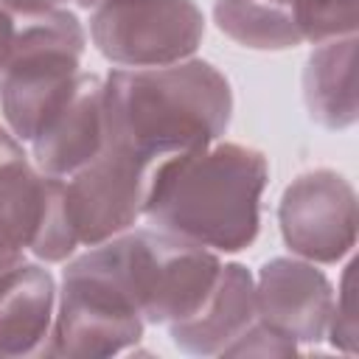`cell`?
<instances>
[{
	"label": "cell",
	"mask_w": 359,
	"mask_h": 359,
	"mask_svg": "<svg viewBox=\"0 0 359 359\" xmlns=\"http://www.w3.org/2000/svg\"><path fill=\"white\" fill-rule=\"evenodd\" d=\"M233 115L230 81L202 59L115 67L104 79L107 146L149 163L216 143Z\"/></svg>",
	"instance_id": "1"
},
{
	"label": "cell",
	"mask_w": 359,
	"mask_h": 359,
	"mask_svg": "<svg viewBox=\"0 0 359 359\" xmlns=\"http://www.w3.org/2000/svg\"><path fill=\"white\" fill-rule=\"evenodd\" d=\"M269 163L241 143H210L154 163L143 216L216 252L247 250L261 227Z\"/></svg>",
	"instance_id": "2"
},
{
	"label": "cell",
	"mask_w": 359,
	"mask_h": 359,
	"mask_svg": "<svg viewBox=\"0 0 359 359\" xmlns=\"http://www.w3.org/2000/svg\"><path fill=\"white\" fill-rule=\"evenodd\" d=\"M90 252L123 286L140 317L151 325H171L191 317L222 272L213 250L160 227L126 230L90 247Z\"/></svg>",
	"instance_id": "3"
},
{
	"label": "cell",
	"mask_w": 359,
	"mask_h": 359,
	"mask_svg": "<svg viewBox=\"0 0 359 359\" xmlns=\"http://www.w3.org/2000/svg\"><path fill=\"white\" fill-rule=\"evenodd\" d=\"M84 48V28L67 8L17 17L14 45L0 73V109L17 140H31L70 95Z\"/></svg>",
	"instance_id": "4"
},
{
	"label": "cell",
	"mask_w": 359,
	"mask_h": 359,
	"mask_svg": "<svg viewBox=\"0 0 359 359\" xmlns=\"http://www.w3.org/2000/svg\"><path fill=\"white\" fill-rule=\"evenodd\" d=\"M146 320L123 286L87 250L65 266L53 328L42 356L98 359L140 342Z\"/></svg>",
	"instance_id": "5"
},
{
	"label": "cell",
	"mask_w": 359,
	"mask_h": 359,
	"mask_svg": "<svg viewBox=\"0 0 359 359\" xmlns=\"http://www.w3.org/2000/svg\"><path fill=\"white\" fill-rule=\"evenodd\" d=\"M205 36L194 0H101L90 14L95 50L118 67H163L188 59Z\"/></svg>",
	"instance_id": "6"
},
{
	"label": "cell",
	"mask_w": 359,
	"mask_h": 359,
	"mask_svg": "<svg viewBox=\"0 0 359 359\" xmlns=\"http://www.w3.org/2000/svg\"><path fill=\"white\" fill-rule=\"evenodd\" d=\"M154 163L104 146L87 165L62 177L65 216L79 247L104 244L143 216Z\"/></svg>",
	"instance_id": "7"
},
{
	"label": "cell",
	"mask_w": 359,
	"mask_h": 359,
	"mask_svg": "<svg viewBox=\"0 0 359 359\" xmlns=\"http://www.w3.org/2000/svg\"><path fill=\"white\" fill-rule=\"evenodd\" d=\"M278 224L283 244L297 258L339 264L356 247V191L331 168L306 171L286 185Z\"/></svg>",
	"instance_id": "8"
},
{
	"label": "cell",
	"mask_w": 359,
	"mask_h": 359,
	"mask_svg": "<svg viewBox=\"0 0 359 359\" xmlns=\"http://www.w3.org/2000/svg\"><path fill=\"white\" fill-rule=\"evenodd\" d=\"M334 286L311 261L272 258L255 278V314L294 342H320L328 328Z\"/></svg>",
	"instance_id": "9"
},
{
	"label": "cell",
	"mask_w": 359,
	"mask_h": 359,
	"mask_svg": "<svg viewBox=\"0 0 359 359\" xmlns=\"http://www.w3.org/2000/svg\"><path fill=\"white\" fill-rule=\"evenodd\" d=\"M104 146V79L81 73L70 95L31 137V157L42 174L67 177L101 154Z\"/></svg>",
	"instance_id": "10"
},
{
	"label": "cell",
	"mask_w": 359,
	"mask_h": 359,
	"mask_svg": "<svg viewBox=\"0 0 359 359\" xmlns=\"http://www.w3.org/2000/svg\"><path fill=\"white\" fill-rule=\"evenodd\" d=\"M56 314L53 275L25 258L0 269V359L42 356Z\"/></svg>",
	"instance_id": "11"
},
{
	"label": "cell",
	"mask_w": 359,
	"mask_h": 359,
	"mask_svg": "<svg viewBox=\"0 0 359 359\" xmlns=\"http://www.w3.org/2000/svg\"><path fill=\"white\" fill-rule=\"evenodd\" d=\"M255 278L241 264H224L205 303L168 325L171 342L194 356L222 353L255 320Z\"/></svg>",
	"instance_id": "12"
},
{
	"label": "cell",
	"mask_w": 359,
	"mask_h": 359,
	"mask_svg": "<svg viewBox=\"0 0 359 359\" xmlns=\"http://www.w3.org/2000/svg\"><path fill=\"white\" fill-rule=\"evenodd\" d=\"M303 101L325 129L356 123V34L317 42L303 70Z\"/></svg>",
	"instance_id": "13"
},
{
	"label": "cell",
	"mask_w": 359,
	"mask_h": 359,
	"mask_svg": "<svg viewBox=\"0 0 359 359\" xmlns=\"http://www.w3.org/2000/svg\"><path fill=\"white\" fill-rule=\"evenodd\" d=\"M50 177L42 174L11 129L0 126V222L28 250L48 205Z\"/></svg>",
	"instance_id": "14"
},
{
	"label": "cell",
	"mask_w": 359,
	"mask_h": 359,
	"mask_svg": "<svg viewBox=\"0 0 359 359\" xmlns=\"http://www.w3.org/2000/svg\"><path fill=\"white\" fill-rule=\"evenodd\" d=\"M213 20L222 34L252 50H289L303 45L294 17L272 0H216Z\"/></svg>",
	"instance_id": "15"
},
{
	"label": "cell",
	"mask_w": 359,
	"mask_h": 359,
	"mask_svg": "<svg viewBox=\"0 0 359 359\" xmlns=\"http://www.w3.org/2000/svg\"><path fill=\"white\" fill-rule=\"evenodd\" d=\"M283 6L300 34L303 42H325L334 36H348L356 34L359 22V0H272Z\"/></svg>",
	"instance_id": "16"
},
{
	"label": "cell",
	"mask_w": 359,
	"mask_h": 359,
	"mask_svg": "<svg viewBox=\"0 0 359 359\" xmlns=\"http://www.w3.org/2000/svg\"><path fill=\"white\" fill-rule=\"evenodd\" d=\"M353 261L345 266L342 280H339V292L334 297L331 306V317H328V328L325 337L331 339V345L348 356L356 353V297H353Z\"/></svg>",
	"instance_id": "17"
},
{
	"label": "cell",
	"mask_w": 359,
	"mask_h": 359,
	"mask_svg": "<svg viewBox=\"0 0 359 359\" xmlns=\"http://www.w3.org/2000/svg\"><path fill=\"white\" fill-rule=\"evenodd\" d=\"M297 353V342L278 334L258 317L222 351V356H292Z\"/></svg>",
	"instance_id": "18"
},
{
	"label": "cell",
	"mask_w": 359,
	"mask_h": 359,
	"mask_svg": "<svg viewBox=\"0 0 359 359\" xmlns=\"http://www.w3.org/2000/svg\"><path fill=\"white\" fill-rule=\"evenodd\" d=\"M62 3L67 0H0V6L11 11L14 17H31V14H42L50 8H62Z\"/></svg>",
	"instance_id": "19"
},
{
	"label": "cell",
	"mask_w": 359,
	"mask_h": 359,
	"mask_svg": "<svg viewBox=\"0 0 359 359\" xmlns=\"http://www.w3.org/2000/svg\"><path fill=\"white\" fill-rule=\"evenodd\" d=\"M22 252H25V247L17 241V236L0 222V269H6V266H11V264H17V261H22Z\"/></svg>",
	"instance_id": "20"
},
{
	"label": "cell",
	"mask_w": 359,
	"mask_h": 359,
	"mask_svg": "<svg viewBox=\"0 0 359 359\" xmlns=\"http://www.w3.org/2000/svg\"><path fill=\"white\" fill-rule=\"evenodd\" d=\"M14 34H17V17L0 6V73H3L6 62H8L11 45H14Z\"/></svg>",
	"instance_id": "21"
},
{
	"label": "cell",
	"mask_w": 359,
	"mask_h": 359,
	"mask_svg": "<svg viewBox=\"0 0 359 359\" xmlns=\"http://www.w3.org/2000/svg\"><path fill=\"white\" fill-rule=\"evenodd\" d=\"M76 3H79L81 8H93V6H98L101 0H76Z\"/></svg>",
	"instance_id": "22"
}]
</instances>
